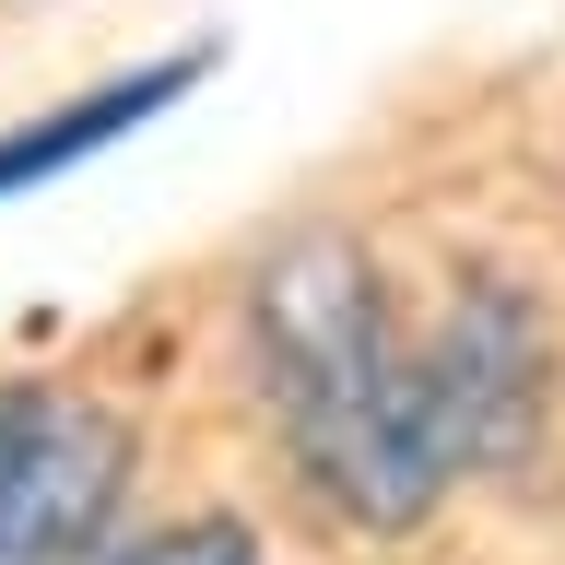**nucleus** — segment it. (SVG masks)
I'll return each instance as SVG.
<instances>
[{
    "label": "nucleus",
    "mask_w": 565,
    "mask_h": 565,
    "mask_svg": "<svg viewBox=\"0 0 565 565\" xmlns=\"http://www.w3.org/2000/svg\"><path fill=\"white\" fill-rule=\"evenodd\" d=\"M247 318H259V388L307 483L365 530H413L471 459L519 436L542 377V330L519 295H459L436 330H401L377 271L330 236L282 247Z\"/></svg>",
    "instance_id": "obj_1"
},
{
    "label": "nucleus",
    "mask_w": 565,
    "mask_h": 565,
    "mask_svg": "<svg viewBox=\"0 0 565 565\" xmlns=\"http://www.w3.org/2000/svg\"><path fill=\"white\" fill-rule=\"evenodd\" d=\"M130 507V424L95 388L0 377V565H106Z\"/></svg>",
    "instance_id": "obj_2"
},
{
    "label": "nucleus",
    "mask_w": 565,
    "mask_h": 565,
    "mask_svg": "<svg viewBox=\"0 0 565 565\" xmlns=\"http://www.w3.org/2000/svg\"><path fill=\"white\" fill-rule=\"evenodd\" d=\"M201 71H212V60L189 47V60H153V71H130V83H95L83 106H47V118H24V130H0V201L35 189V177H60V166H83V153H106V141L141 130L166 95H189Z\"/></svg>",
    "instance_id": "obj_3"
},
{
    "label": "nucleus",
    "mask_w": 565,
    "mask_h": 565,
    "mask_svg": "<svg viewBox=\"0 0 565 565\" xmlns=\"http://www.w3.org/2000/svg\"><path fill=\"white\" fill-rule=\"evenodd\" d=\"M106 565H259V542L236 519H177V530H153V542H130V554H106Z\"/></svg>",
    "instance_id": "obj_4"
}]
</instances>
